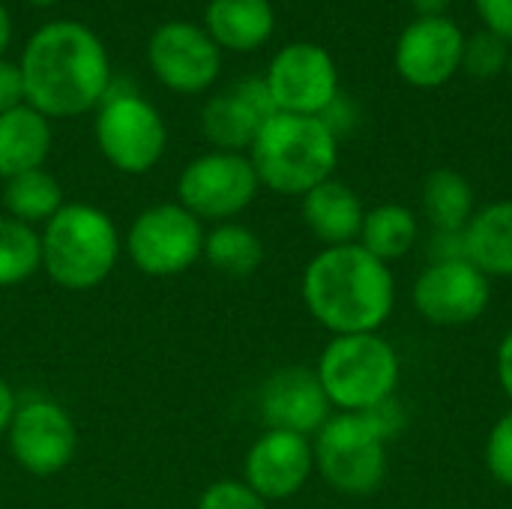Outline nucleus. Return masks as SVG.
Returning a JSON list of instances; mask_svg holds the SVG:
<instances>
[{"instance_id": "nucleus-8", "label": "nucleus", "mask_w": 512, "mask_h": 509, "mask_svg": "<svg viewBox=\"0 0 512 509\" xmlns=\"http://www.w3.org/2000/svg\"><path fill=\"white\" fill-rule=\"evenodd\" d=\"M123 249L132 267L144 276H180L204 252V222H198L177 201L153 204L132 219L123 237Z\"/></svg>"}, {"instance_id": "nucleus-34", "label": "nucleus", "mask_w": 512, "mask_h": 509, "mask_svg": "<svg viewBox=\"0 0 512 509\" xmlns=\"http://www.w3.org/2000/svg\"><path fill=\"white\" fill-rule=\"evenodd\" d=\"M429 258L432 261H462V258H468L465 255V237H462V231H432Z\"/></svg>"}, {"instance_id": "nucleus-39", "label": "nucleus", "mask_w": 512, "mask_h": 509, "mask_svg": "<svg viewBox=\"0 0 512 509\" xmlns=\"http://www.w3.org/2000/svg\"><path fill=\"white\" fill-rule=\"evenodd\" d=\"M30 3H33V6H54L57 0H30Z\"/></svg>"}, {"instance_id": "nucleus-10", "label": "nucleus", "mask_w": 512, "mask_h": 509, "mask_svg": "<svg viewBox=\"0 0 512 509\" xmlns=\"http://www.w3.org/2000/svg\"><path fill=\"white\" fill-rule=\"evenodd\" d=\"M267 90L282 114L321 117L339 96V69L327 48L315 42H291L276 51L267 66Z\"/></svg>"}, {"instance_id": "nucleus-24", "label": "nucleus", "mask_w": 512, "mask_h": 509, "mask_svg": "<svg viewBox=\"0 0 512 509\" xmlns=\"http://www.w3.org/2000/svg\"><path fill=\"white\" fill-rule=\"evenodd\" d=\"M201 258L222 276L246 279L264 264V243L243 222H219L204 231Z\"/></svg>"}, {"instance_id": "nucleus-32", "label": "nucleus", "mask_w": 512, "mask_h": 509, "mask_svg": "<svg viewBox=\"0 0 512 509\" xmlns=\"http://www.w3.org/2000/svg\"><path fill=\"white\" fill-rule=\"evenodd\" d=\"M321 120L327 123V129H330L336 138H345L348 132H354V129H357V123H360V114H357V105L339 93V96L330 102V108L321 114Z\"/></svg>"}, {"instance_id": "nucleus-6", "label": "nucleus", "mask_w": 512, "mask_h": 509, "mask_svg": "<svg viewBox=\"0 0 512 509\" xmlns=\"http://www.w3.org/2000/svg\"><path fill=\"white\" fill-rule=\"evenodd\" d=\"M315 471L348 498H369L387 480V441L366 414H333L312 438Z\"/></svg>"}, {"instance_id": "nucleus-1", "label": "nucleus", "mask_w": 512, "mask_h": 509, "mask_svg": "<svg viewBox=\"0 0 512 509\" xmlns=\"http://www.w3.org/2000/svg\"><path fill=\"white\" fill-rule=\"evenodd\" d=\"M24 102L48 120L81 117L111 90V60L102 39L78 21H48L18 60Z\"/></svg>"}, {"instance_id": "nucleus-14", "label": "nucleus", "mask_w": 512, "mask_h": 509, "mask_svg": "<svg viewBox=\"0 0 512 509\" xmlns=\"http://www.w3.org/2000/svg\"><path fill=\"white\" fill-rule=\"evenodd\" d=\"M465 33L456 21L444 18H414L393 48V66L402 81L420 90L444 87L459 69L465 54Z\"/></svg>"}, {"instance_id": "nucleus-16", "label": "nucleus", "mask_w": 512, "mask_h": 509, "mask_svg": "<svg viewBox=\"0 0 512 509\" xmlns=\"http://www.w3.org/2000/svg\"><path fill=\"white\" fill-rule=\"evenodd\" d=\"M276 114V102L267 90L264 78H243L225 87L222 93L210 96L201 111L204 138L213 150L243 153L258 138L261 126Z\"/></svg>"}, {"instance_id": "nucleus-36", "label": "nucleus", "mask_w": 512, "mask_h": 509, "mask_svg": "<svg viewBox=\"0 0 512 509\" xmlns=\"http://www.w3.org/2000/svg\"><path fill=\"white\" fill-rule=\"evenodd\" d=\"M15 408H18V399L12 393V387L0 378V438L9 432V423L15 417Z\"/></svg>"}, {"instance_id": "nucleus-38", "label": "nucleus", "mask_w": 512, "mask_h": 509, "mask_svg": "<svg viewBox=\"0 0 512 509\" xmlns=\"http://www.w3.org/2000/svg\"><path fill=\"white\" fill-rule=\"evenodd\" d=\"M9 42H12V15H9V9L0 3V57H3V51L9 48Z\"/></svg>"}, {"instance_id": "nucleus-33", "label": "nucleus", "mask_w": 512, "mask_h": 509, "mask_svg": "<svg viewBox=\"0 0 512 509\" xmlns=\"http://www.w3.org/2000/svg\"><path fill=\"white\" fill-rule=\"evenodd\" d=\"M24 102V81L18 63H9L0 57V114L12 111Z\"/></svg>"}, {"instance_id": "nucleus-3", "label": "nucleus", "mask_w": 512, "mask_h": 509, "mask_svg": "<svg viewBox=\"0 0 512 509\" xmlns=\"http://www.w3.org/2000/svg\"><path fill=\"white\" fill-rule=\"evenodd\" d=\"M249 159L264 189L303 198L333 177L339 165V138L321 117L276 111L252 141Z\"/></svg>"}, {"instance_id": "nucleus-11", "label": "nucleus", "mask_w": 512, "mask_h": 509, "mask_svg": "<svg viewBox=\"0 0 512 509\" xmlns=\"http://www.w3.org/2000/svg\"><path fill=\"white\" fill-rule=\"evenodd\" d=\"M411 303L417 315L435 327H468L492 306V279L468 258L429 261L414 279Z\"/></svg>"}, {"instance_id": "nucleus-15", "label": "nucleus", "mask_w": 512, "mask_h": 509, "mask_svg": "<svg viewBox=\"0 0 512 509\" xmlns=\"http://www.w3.org/2000/svg\"><path fill=\"white\" fill-rule=\"evenodd\" d=\"M315 474L312 438L267 429L246 453L243 483L258 492L267 504L285 501L303 492L309 477Z\"/></svg>"}, {"instance_id": "nucleus-23", "label": "nucleus", "mask_w": 512, "mask_h": 509, "mask_svg": "<svg viewBox=\"0 0 512 509\" xmlns=\"http://www.w3.org/2000/svg\"><path fill=\"white\" fill-rule=\"evenodd\" d=\"M357 243L366 252H372L378 261L393 264V261L411 255L414 246L420 243V219L405 204H396V201L378 204V207L366 210Z\"/></svg>"}, {"instance_id": "nucleus-18", "label": "nucleus", "mask_w": 512, "mask_h": 509, "mask_svg": "<svg viewBox=\"0 0 512 509\" xmlns=\"http://www.w3.org/2000/svg\"><path fill=\"white\" fill-rule=\"evenodd\" d=\"M300 210H303L306 228L324 246H345V243L360 240L366 207L348 183H342L336 177L324 180L321 186H315L312 192L303 195Z\"/></svg>"}, {"instance_id": "nucleus-35", "label": "nucleus", "mask_w": 512, "mask_h": 509, "mask_svg": "<svg viewBox=\"0 0 512 509\" xmlns=\"http://www.w3.org/2000/svg\"><path fill=\"white\" fill-rule=\"evenodd\" d=\"M495 369H498V384H501L504 396L512 402V327L507 330V336L501 339V345H498Z\"/></svg>"}, {"instance_id": "nucleus-9", "label": "nucleus", "mask_w": 512, "mask_h": 509, "mask_svg": "<svg viewBox=\"0 0 512 509\" xmlns=\"http://www.w3.org/2000/svg\"><path fill=\"white\" fill-rule=\"evenodd\" d=\"M261 180L249 153L210 150L192 159L177 177V204L198 222H234L255 198Z\"/></svg>"}, {"instance_id": "nucleus-40", "label": "nucleus", "mask_w": 512, "mask_h": 509, "mask_svg": "<svg viewBox=\"0 0 512 509\" xmlns=\"http://www.w3.org/2000/svg\"><path fill=\"white\" fill-rule=\"evenodd\" d=\"M507 75H510V81H512V51H510V63H507Z\"/></svg>"}, {"instance_id": "nucleus-30", "label": "nucleus", "mask_w": 512, "mask_h": 509, "mask_svg": "<svg viewBox=\"0 0 512 509\" xmlns=\"http://www.w3.org/2000/svg\"><path fill=\"white\" fill-rule=\"evenodd\" d=\"M366 417L372 420V426L381 432V438L387 444L396 441L405 432V426H408V414H405V408H402V402L396 396L387 399V402H381V405H375L372 411H366Z\"/></svg>"}, {"instance_id": "nucleus-37", "label": "nucleus", "mask_w": 512, "mask_h": 509, "mask_svg": "<svg viewBox=\"0 0 512 509\" xmlns=\"http://www.w3.org/2000/svg\"><path fill=\"white\" fill-rule=\"evenodd\" d=\"M417 18H444L453 0H408Z\"/></svg>"}, {"instance_id": "nucleus-31", "label": "nucleus", "mask_w": 512, "mask_h": 509, "mask_svg": "<svg viewBox=\"0 0 512 509\" xmlns=\"http://www.w3.org/2000/svg\"><path fill=\"white\" fill-rule=\"evenodd\" d=\"M477 12L483 18V30L501 36L512 45V0H474Z\"/></svg>"}, {"instance_id": "nucleus-12", "label": "nucleus", "mask_w": 512, "mask_h": 509, "mask_svg": "<svg viewBox=\"0 0 512 509\" xmlns=\"http://www.w3.org/2000/svg\"><path fill=\"white\" fill-rule=\"evenodd\" d=\"M147 63L168 90L195 96L216 84L222 48L192 21H165L147 39Z\"/></svg>"}, {"instance_id": "nucleus-27", "label": "nucleus", "mask_w": 512, "mask_h": 509, "mask_svg": "<svg viewBox=\"0 0 512 509\" xmlns=\"http://www.w3.org/2000/svg\"><path fill=\"white\" fill-rule=\"evenodd\" d=\"M512 45H507L501 36L480 30L465 39V54H462V69L474 78H498L507 72Z\"/></svg>"}, {"instance_id": "nucleus-5", "label": "nucleus", "mask_w": 512, "mask_h": 509, "mask_svg": "<svg viewBox=\"0 0 512 509\" xmlns=\"http://www.w3.org/2000/svg\"><path fill=\"white\" fill-rule=\"evenodd\" d=\"M315 375L333 411L366 414L396 396L402 360L396 345L381 333L333 336L315 363Z\"/></svg>"}, {"instance_id": "nucleus-20", "label": "nucleus", "mask_w": 512, "mask_h": 509, "mask_svg": "<svg viewBox=\"0 0 512 509\" xmlns=\"http://www.w3.org/2000/svg\"><path fill=\"white\" fill-rule=\"evenodd\" d=\"M204 30L219 48L258 51L276 30V9L270 0H210Z\"/></svg>"}, {"instance_id": "nucleus-7", "label": "nucleus", "mask_w": 512, "mask_h": 509, "mask_svg": "<svg viewBox=\"0 0 512 509\" xmlns=\"http://www.w3.org/2000/svg\"><path fill=\"white\" fill-rule=\"evenodd\" d=\"M93 135L105 162L123 174L153 171L168 147V126L162 114L135 90H108L96 108Z\"/></svg>"}, {"instance_id": "nucleus-28", "label": "nucleus", "mask_w": 512, "mask_h": 509, "mask_svg": "<svg viewBox=\"0 0 512 509\" xmlns=\"http://www.w3.org/2000/svg\"><path fill=\"white\" fill-rule=\"evenodd\" d=\"M486 468L495 483L512 489V411L492 426L486 438Z\"/></svg>"}, {"instance_id": "nucleus-21", "label": "nucleus", "mask_w": 512, "mask_h": 509, "mask_svg": "<svg viewBox=\"0 0 512 509\" xmlns=\"http://www.w3.org/2000/svg\"><path fill=\"white\" fill-rule=\"evenodd\" d=\"M468 261L489 279H512V198L477 207L462 231Z\"/></svg>"}, {"instance_id": "nucleus-26", "label": "nucleus", "mask_w": 512, "mask_h": 509, "mask_svg": "<svg viewBox=\"0 0 512 509\" xmlns=\"http://www.w3.org/2000/svg\"><path fill=\"white\" fill-rule=\"evenodd\" d=\"M42 270V237L36 228L0 216V288L27 282Z\"/></svg>"}, {"instance_id": "nucleus-17", "label": "nucleus", "mask_w": 512, "mask_h": 509, "mask_svg": "<svg viewBox=\"0 0 512 509\" xmlns=\"http://www.w3.org/2000/svg\"><path fill=\"white\" fill-rule=\"evenodd\" d=\"M258 408L267 429L294 432L303 438H315L318 429L333 417V405L315 369L306 366H288L273 372L261 387Z\"/></svg>"}, {"instance_id": "nucleus-13", "label": "nucleus", "mask_w": 512, "mask_h": 509, "mask_svg": "<svg viewBox=\"0 0 512 509\" xmlns=\"http://www.w3.org/2000/svg\"><path fill=\"white\" fill-rule=\"evenodd\" d=\"M9 453L33 477L60 474L78 450V429L69 411L51 399L18 402L6 432Z\"/></svg>"}, {"instance_id": "nucleus-19", "label": "nucleus", "mask_w": 512, "mask_h": 509, "mask_svg": "<svg viewBox=\"0 0 512 509\" xmlns=\"http://www.w3.org/2000/svg\"><path fill=\"white\" fill-rule=\"evenodd\" d=\"M54 144L51 120L36 108L21 102L12 111L0 114V180L36 171L45 165Z\"/></svg>"}, {"instance_id": "nucleus-25", "label": "nucleus", "mask_w": 512, "mask_h": 509, "mask_svg": "<svg viewBox=\"0 0 512 509\" xmlns=\"http://www.w3.org/2000/svg\"><path fill=\"white\" fill-rule=\"evenodd\" d=\"M63 189L57 183L54 174H48L45 168L18 174L12 180H6L3 186V207L6 216L24 222V225H45L48 219L57 216V210L63 207Z\"/></svg>"}, {"instance_id": "nucleus-29", "label": "nucleus", "mask_w": 512, "mask_h": 509, "mask_svg": "<svg viewBox=\"0 0 512 509\" xmlns=\"http://www.w3.org/2000/svg\"><path fill=\"white\" fill-rule=\"evenodd\" d=\"M195 509H270L267 501L252 492L243 480H219L204 489Z\"/></svg>"}, {"instance_id": "nucleus-4", "label": "nucleus", "mask_w": 512, "mask_h": 509, "mask_svg": "<svg viewBox=\"0 0 512 509\" xmlns=\"http://www.w3.org/2000/svg\"><path fill=\"white\" fill-rule=\"evenodd\" d=\"M42 270L66 291L102 285L120 261V231L114 219L84 201L63 204L42 228Z\"/></svg>"}, {"instance_id": "nucleus-2", "label": "nucleus", "mask_w": 512, "mask_h": 509, "mask_svg": "<svg viewBox=\"0 0 512 509\" xmlns=\"http://www.w3.org/2000/svg\"><path fill=\"white\" fill-rule=\"evenodd\" d=\"M300 294L309 315L333 336L381 333L396 309V276L360 243L324 246L306 264Z\"/></svg>"}, {"instance_id": "nucleus-22", "label": "nucleus", "mask_w": 512, "mask_h": 509, "mask_svg": "<svg viewBox=\"0 0 512 509\" xmlns=\"http://www.w3.org/2000/svg\"><path fill=\"white\" fill-rule=\"evenodd\" d=\"M420 204L432 231H465V225L477 213L474 186L456 168L429 171V177L423 180Z\"/></svg>"}]
</instances>
